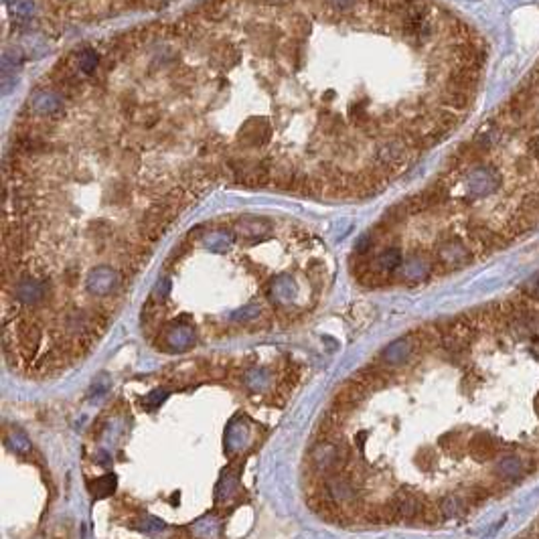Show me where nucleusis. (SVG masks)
Returning <instances> with one entry per match:
<instances>
[{
    "label": "nucleus",
    "instance_id": "1",
    "mask_svg": "<svg viewBox=\"0 0 539 539\" xmlns=\"http://www.w3.org/2000/svg\"><path fill=\"white\" fill-rule=\"evenodd\" d=\"M497 442H492L489 436L485 434H478L476 438H473L471 442V454H473L476 460H487V458H492L497 454Z\"/></svg>",
    "mask_w": 539,
    "mask_h": 539
},
{
    "label": "nucleus",
    "instance_id": "2",
    "mask_svg": "<svg viewBox=\"0 0 539 539\" xmlns=\"http://www.w3.org/2000/svg\"><path fill=\"white\" fill-rule=\"evenodd\" d=\"M499 473H503L509 478H513V476H519L523 473V462L519 458H507L503 460L501 464H499Z\"/></svg>",
    "mask_w": 539,
    "mask_h": 539
}]
</instances>
